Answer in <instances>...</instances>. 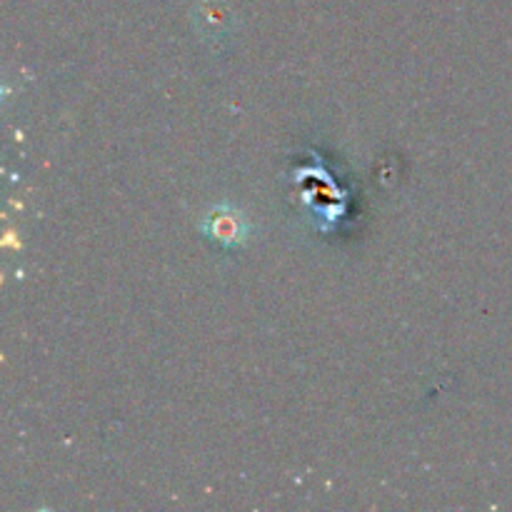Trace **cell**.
Returning a JSON list of instances; mask_svg holds the SVG:
<instances>
[{
  "mask_svg": "<svg viewBox=\"0 0 512 512\" xmlns=\"http://www.w3.org/2000/svg\"><path fill=\"white\" fill-rule=\"evenodd\" d=\"M203 228L220 245H240L245 240V235H248L245 218L235 208H228V205H220V208L210 210Z\"/></svg>",
  "mask_w": 512,
  "mask_h": 512,
  "instance_id": "cell-1",
  "label": "cell"
},
{
  "mask_svg": "<svg viewBox=\"0 0 512 512\" xmlns=\"http://www.w3.org/2000/svg\"><path fill=\"white\" fill-rule=\"evenodd\" d=\"M195 20H198V30L203 33V38H215L225 35L230 30V20H233V13L225 5V0H203L198 5V13H195Z\"/></svg>",
  "mask_w": 512,
  "mask_h": 512,
  "instance_id": "cell-2",
  "label": "cell"
}]
</instances>
